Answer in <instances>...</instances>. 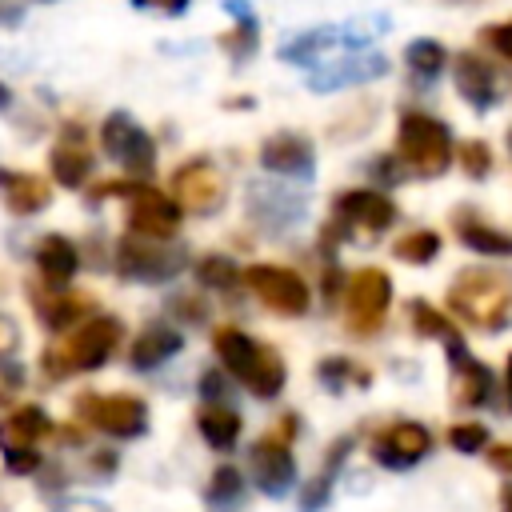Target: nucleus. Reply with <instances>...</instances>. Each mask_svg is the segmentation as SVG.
<instances>
[{
    "mask_svg": "<svg viewBox=\"0 0 512 512\" xmlns=\"http://www.w3.org/2000/svg\"><path fill=\"white\" fill-rule=\"evenodd\" d=\"M456 236L480 256H512V236L492 228V224H484V220H476V216H468V212L456 216Z\"/></svg>",
    "mask_w": 512,
    "mask_h": 512,
    "instance_id": "nucleus-23",
    "label": "nucleus"
},
{
    "mask_svg": "<svg viewBox=\"0 0 512 512\" xmlns=\"http://www.w3.org/2000/svg\"><path fill=\"white\" fill-rule=\"evenodd\" d=\"M52 424H48V416H44V408H36V404H24V408H16L4 424H0V448H20V444H36L44 432H48Z\"/></svg>",
    "mask_w": 512,
    "mask_h": 512,
    "instance_id": "nucleus-24",
    "label": "nucleus"
},
{
    "mask_svg": "<svg viewBox=\"0 0 512 512\" xmlns=\"http://www.w3.org/2000/svg\"><path fill=\"white\" fill-rule=\"evenodd\" d=\"M484 452H488V464H492L496 472L512 476V444H492V448H484Z\"/></svg>",
    "mask_w": 512,
    "mask_h": 512,
    "instance_id": "nucleus-38",
    "label": "nucleus"
},
{
    "mask_svg": "<svg viewBox=\"0 0 512 512\" xmlns=\"http://www.w3.org/2000/svg\"><path fill=\"white\" fill-rule=\"evenodd\" d=\"M384 68H388V60H384V56L356 48V56H348V60H340V64H332V68H320L308 84H312L316 92H332V88H344V84L372 80V76H380Z\"/></svg>",
    "mask_w": 512,
    "mask_h": 512,
    "instance_id": "nucleus-17",
    "label": "nucleus"
},
{
    "mask_svg": "<svg viewBox=\"0 0 512 512\" xmlns=\"http://www.w3.org/2000/svg\"><path fill=\"white\" fill-rule=\"evenodd\" d=\"M120 336H124V328H120L116 316H92V320H84L72 332L68 348L60 352L56 372H92V368H100L116 352Z\"/></svg>",
    "mask_w": 512,
    "mask_h": 512,
    "instance_id": "nucleus-7",
    "label": "nucleus"
},
{
    "mask_svg": "<svg viewBox=\"0 0 512 512\" xmlns=\"http://www.w3.org/2000/svg\"><path fill=\"white\" fill-rule=\"evenodd\" d=\"M508 144H512V132H508Z\"/></svg>",
    "mask_w": 512,
    "mask_h": 512,
    "instance_id": "nucleus-46",
    "label": "nucleus"
},
{
    "mask_svg": "<svg viewBox=\"0 0 512 512\" xmlns=\"http://www.w3.org/2000/svg\"><path fill=\"white\" fill-rule=\"evenodd\" d=\"M456 88L472 108H492V100H496V76L480 56L456 60Z\"/></svg>",
    "mask_w": 512,
    "mask_h": 512,
    "instance_id": "nucleus-20",
    "label": "nucleus"
},
{
    "mask_svg": "<svg viewBox=\"0 0 512 512\" xmlns=\"http://www.w3.org/2000/svg\"><path fill=\"white\" fill-rule=\"evenodd\" d=\"M428 448H432L428 428L404 420V424H392V428H384V432L376 436V444H372V460L384 464V468H412L416 460L428 456Z\"/></svg>",
    "mask_w": 512,
    "mask_h": 512,
    "instance_id": "nucleus-14",
    "label": "nucleus"
},
{
    "mask_svg": "<svg viewBox=\"0 0 512 512\" xmlns=\"http://www.w3.org/2000/svg\"><path fill=\"white\" fill-rule=\"evenodd\" d=\"M56 296L48 300V304H40V316H44V324L48 328H64V324H72L80 312H84V300H72V296H60L64 288H52Z\"/></svg>",
    "mask_w": 512,
    "mask_h": 512,
    "instance_id": "nucleus-32",
    "label": "nucleus"
},
{
    "mask_svg": "<svg viewBox=\"0 0 512 512\" xmlns=\"http://www.w3.org/2000/svg\"><path fill=\"white\" fill-rule=\"evenodd\" d=\"M4 104H8V88L0 84V108H4Z\"/></svg>",
    "mask_w": 512,
    "mask_h": 512,
    "instance_id": "nucleus-45",
    "label": "nucleus"
},
{
    "mask_svg": "<svg viewBox=\"0 0 512 512\" xmlns=\"http://www.w3.org/2000/svg\"><path fill=\"white\" fill-rule=\"evenodd\" d=\"M504 388H508V408H512V356H508V368H504Z\"/></svg>",
    "mask_w": 512,
    "mask_h": 512,
    "instance_id": "nucleus-44",
    "label": "nucleus"
},
{
    "mask_svg": "<svg viewBox=\"0 0 512 512\" xmlns=\"http://www.w3.org/2000/svg\"><path fill=\"white\" fill-rule=\"evenodd\" d=\"M260 164L276 176H312V144L296 132H280L260 148Z\"/></svg>",
    "mask_w": 512,
    "mask_h": 512,
    "instance_id": "nucleus-15",
    "label": "nucleus"
},
{
    "mask_svg": "<svg viewBox=\"0 0 512 512\" xmlns=\"http://www.w3.org/2000/svg\"><path fill=\"white\" fill-rule=\"evenodd\" d=\"M212 344H216L220 364H224L252 396H260V400L280 396V388H284V360H280L268 344H256V340L244 336L240 328H220V332L212 336Z\"/></svg>",
    "mask_w": 512,
    "mask_h": 512,
    "instance_id": "nucleus-2",
    "label": "nucleus"
},
{
    "mask_svg": "<svg viewBox=\"0 0 512 512\" xmlns=\"http://www.w3.org/2000/svg\"><path fill=\"white\" fill-rule=\"evenodd\" d=\"M100 140H104V152L112 160H120L128 172H136V176H148L152 172V160H156L152 136L128 112H112L104 120V128H100Z\"/></svg>",
    "mask_w": 512,
    "mask_h": 512,
    "instance_id": "nucleus-9",
    "label": "nucleus"
},
{
    "mask_svg": "<svg viewBox=\"0 0 512 512\" xmlns=\"http://www.w3.org/2000/svg\"><path fill=\"white\" fill-rule=\"evenodd\" d=\"M460 160H464V172H468V176H484V172L492 168V152H488L484 144H476V140H468V144L460 148Z\"/></svg>",
    "mask_w": 512,
    "mask_h": 512,
    "instance_id": "nucleus-36",
    "label": "nucleus"
},
{
    "mask_svg": "<svg viewBox=\"0 0 512 512\" xmlns=\"http://www.w3.org/2000/svg\"><path fill=\"white\" fill-rule=\"evenodd\" d=\"M184 252L180 248H168L164 240L156 236H124L116 244V272L128 276V280H144V284H164V280H176L184 272Z\"/></svg>",
    "mask_w": 512,
    "mask_h": 512,
    "instance_id": "nucleus-4",
    "label": "nucleus"
},
{
    "mask_svg": "<svg viewBox=\"0 0 512 512\" xmlns=\"http://www.w3.org/2000/svg\"><path fill=\"white\" fill-rule=\"evenodd\" d=\"M344 452H348V440H340L336 448H332V456H328V468L300 492V512H320L324 508V500H328V488H332V476H336V468H340V460H344Z\"/></svg>",
    "mask_w": 512,
    "mask_h": 512,
    "instance_id": "nucleus-26",
    "label": "nucleus"
},
{
    "mask_svg": "<svg viewBox=\"0 0 512 512\" xmlns=\"http://www.w3.org/2000/svg\"><path fill=\"white\" fill-rule=\"evenodd\" d=\"M0 196H4V204L12 212L32 216V212H40L48 204V184L40 176H32V172H8V168H0Z\"/></svg>",
    "mask_w": 512,
    "mask_h": 512,
    "instance_id": "nucleus-19",
    "label": "nucleus"
},
{
    "mask_svg": "<svg viewBox=\"0 0 512 512\" xmlns=\"http://www.w3.org/2000/svg\"><path fill=\"white\" fill-rule=\"evenodd\" d=\"M456 400L464 408H480L492 400V372L472 356L456 360Z\"/></svg>",
    "mask_w": 512,
    "mask_h": 512,
    "instance_id": "nucleus-25",
    "label": "nucleus"
},
{
    "mask_svg": "<svg viewBox=\"0 0 512 512\" xmlns=\"http://www.w3.org/2000/svg\"><path fill=\"white\" fill-rule=\"evenodd\" d=\"M392 220H396V204H392L384 192L352 188V192H340V200H336V224L360 228V232H368V236L384 232Z\"/></svg>",
    "mask_w": 512,
    "mask_h": 512,
    "instance_id": "nucleus-12",
    "label": "nucleus"
},
{
    "mask_svg": "<svg viewBox=\"0 0 512 512\" xmlns=\"http://www.w3.org/2000/svg\"><path fill=\"white\" fill-rule=\"evenodd\" d=\"M316 372H320V380H324L328 388H344L352 376H364V372H360V368H352L348 360H324ZM364 380H368V376H364Z\"/></svg>",
    "mask_w": 512,
    "mask_h": 512,
    "instance_id": "nucleus-35",
    "label": "nucleus"
},
{
    "mask_svg": "<svg viewBox=\"0 0 512 512\" xmlns=\"http://www.w3.org/2000/svg\"><path fill=\"white\" fill-rule=\"evenodd\" d=\"M172 192H176V204L204 216V212H216L224 204V180L212 164L196 160V164H184L176 176H172Z\"/></svg>",
    "mask_w": 512,
    "mask_h": 512,
    "instance_id": "nucleus-11",
    "label": "nucleus"
},
{
    "mask_svg": "<svg viewBox=\"0 0 512 512\" xmlns=\"http://www.w3.org/2000/svg\"><path fill=\"white\" fill-rule=\"evenodd\" d=\"M196 276H200V284H204V288H232V284L240 280L236 264H232V260H224V256H204V260L196 264Z\"/></svg>",
    "mask_w": 512,
    "mask_h": 512,
    "instance_id": "nucleus-31",
    "label": "nucleus"
},
{
    "mask_svg": "<svg viewBox=\"0 0 512 512\" xmlns=\"http://www.w3.org/2000/svg\"><path fill=\"white\" fill-rule=\"evenodd\" d=\"M0 452H4V468H8V472H16V476H28V472H36V468H40V452H36V444L0 448Z\"/></svg>",
    "mask_w": 512,
    "mask_h": 512,
    "instance_id": "nucleus-34",
    "label": "nucleus"
},
{
    "mask_svg": "<svg viewBox=\"0 0 512 512\" xmlns=\"http://www.w3.org/2000/svg\"><path fill=\"white\" fill-rule=\"evenodd\" d=\"M448 312L480 332H500L512 316V276L504 268H464L448 288Z\"/></svg>",
    "mask_w": 512,
    "mask_h": 512,
    "instance_id": "nucleus-1",
    "label": "nucleus"
},
{
    "mask_svg": "<svg viewBox=\"0 0 512 512\" xmlns=\"http://www.w3.org/2000/svg\"><path fill=\"white\" fill-rule=\"evenodd\" d=\"M500 512H512V476H508V484L500 488Z\"/></svg>",
    "mask_w": 512,
    "mask_h": 512,
    "instance_id": "nucleus-43",
    "label": "nucleus"
},
{
    "mask_svg": "<svg viewBox=\"0 0 512 512\" xmlns=\"http://www.w3.org/2000/svg\"><path fill=\"white\" fill-rule=\"evenodd\" d=\"M180 204L172 200V196H160V192H152V188H136L132 192V208H128V224H132V232H140V236H156V240H168V236H176V228H180Z\"/></svg>",
    "mask_w": 512,
    "mask_h": 512,
    "instance_id": "nucleus-13",
    "label": "nucleus"
},
{
    "mask_svg": "<svg viewBox=\"0 0 512 512\" xmlns=\"http://www.w3.org/2000/svg\"><path fill=\"white\" fill-rule=\"evenodd\" d=\"M36 268L44 272V280H48L52 288H64V284L76 276V268H80V252H76V244L64 240V236H44V240L36 244Z\"/></svg>",
    "mask_w": 512,
    "mask_h": 512,
    "instance_id": "nucleus-18",
    "label": "nucleus"
},
{
    "mask_svg": "<svg viewBox=\"0 0 512 512\" xmlns=\"http://www.w3.org/2000/svg\"><path fill=\"white\" fill-rule=\"evenodd\" d=\"M196 428H200V436L216 448V452H228L236 440H240V416L228 408V404H204L200 412H196Z\"/></svg>",
    "mask_w": 512,
    "mask_h": 512,
    "instance_id": "nucleus-21",
    "label": "nucleus"
},
{
    "mask_svg": "<svg viewBox=\"0 0 512 512\" xmlns=\"http://www.w3.org/2000/svg\"><path fill=\"white\" fill-rule=\"evenodd\" d=\"M400 156L404 164L416 172V176H440L448 172V160H452V136L440 120L424 116V112H408L400 120Z\"/></svg>",
    "mask_w": 512,
    "mask_h": 512,
    "instance_id": "nucleus-3",
    "label": "nucleus"
},
{
    "mask_svg": "<svg viewBox=\"0 0 512 512\" xmlns=\"http://www.w3.org/2000/svg\"><path fill=\"white\" fill-rule=\"evenodd\" d=\"M392 304V276L384 268H360L348 280V328L372 336Z\"/></svg>",
    "mask_w": 512,
    "mask_h": 512,
    "instance_id": "nucleus-8",
    "label": "nucleus"
},
{
    "mask_svg": "<svg viewBox=\"0 0 512 512\" xmlns=\"http://www.w3.org/2000/svg\"><path fill=\"white\" fill-rule=\"evenodd\" d=\"M248 464H252V480L264 496H288V488L296 484V460H292L288 440H280V436L256 440L248 452Z\"/></svg>",
    "mask_w": 512,
    "mask_h": 512,
    "instance_id": "nucleus-10",
    "label": "nucleus"
},
{
    "mask_svg": "<svg viewBox=\"0 0 512 512\" xmlns=\"http://www.w3.org/2000/svg\"><path fill=\"white\" fill-rule=\"evenodd\" d=\"M56 512H112V508L100 500H60Z\"/></svg>",
    "mask_w": 512,
    "mask_h": 512,
    "instance_id": "nucleus-39",
    "label": "nucleus"
},
{
    "mask_svg": "<svg viewBox=\"0 0 512 512\" xmlns=\"http://www.w3.org/2000/svg\"><path fill=\"white\" fill-rule=\"evenodd\" d=\"M448 444H452L456 452L472 456V452H480V448L488 444V428H484V424H452V428H448Z\"/></svg>",
    "mask_w": 512,
    "mask_h": 512,
    "instance_id": "nucleus-33",
    "label": "nucleus"
},
{
    "mask_svg": "<svg viewBox=\"0 0 512 512\" xmlns=\"http://www.w3.org/2000/svg\"><path fill=\"white\" fill-rule=\"evenodd\" d=\"M200 392H204L208 400L224 396V376H220V372H204V380H200Z\"/></svg>",
    "mask_w": 512,
    "mask_h": 512,
    "instance_id": "nucleus-41",
    "label": "nucleus"
},
{
    "mask_svg": "<svg viewBox=\"0 0 512 512\" xmlns=\"http://www.w3.org/2000/svg\"><path fill=\"white\" fill-rule=\"evenodd\" d=\"M180 348H184V336H180L172 324H152V328H144V332L132 340L128 364L140 368V372H148V368H160L164 360H172Z\"/></svg>",
    "mask_w": 512,
    "mask_h": 512,
    "instance_id": "nucleus-16",
    "label": "nucleus"
},
{
    "mask_svg": "<svg viewBox=\"0 0 512 512\" xmlns=\"http://www.w3.org/2000/svg\"><path fill=\"white\" fill-rule=\"evenodd\" d=\"M408 64H412V72H416V76L432 80V76H440V72H444L448 52H444L436 40H412V44H408Z\"/></svg>",
    "mask_w": 512,
    "mask_h": 512,
    "instance_id": "nucleus-28",
    "label": "nucleus"
},
{
    "mask_svg": "<svg viewBox=\"0 0 512 512\" xmlns=\"http://www.w3.org/2000/svg\"><path fill=\"white\" fill-rule=\"evenodd\" d=\"M240 492H244V480H240V472H236L232 464H224V468L212 472V484H208V504H212V508H228V504H236Z\"/></svg>",
    "mask_w": 512,
    "mask_h": 512,
    "instance_id": "nucleus-30",
    "label": "nucleus"
},
{
    "mask_svg": "<svg viewBox=\"0 0 512 512\" xmlns=\"http://www.w3.org/2000/svg\"><path fill=\"white\" fill-rule=\"evenodd\" d=\"M488 40L492 48H500L508 60H512V24H500V28H488Z\"/></svg>",
    "mask_w": 512,
    "mask_h": 512,
    "instance_id": "nucleus-40",
    "label": "nucleus"
},
{
    "mask_svg": "<svg viewBox=\"0 0 512 512\" xmlns=\"http://www.w3.org/2000/svg\"><path fill=\"white\" fill-rule=\"evenodd\" d=\"M436 252H440V236L428 232V228L408 232V236H400V240L392 244V256H400L404 264H428Z\"/></svg>",
    "mask_w": 512,
    "mask_h": 512,
    "instance_id": "nucleus-27",
    "label": "nucleus"
},
{
    "mask_svg": "<svg viewBox=\"0 0 512 512\" xmlns=\"http://www.w3.org/2000/svg\"><path fill=\"white\" fill-rule=\"evenodd\" d=\"M16 344H20V328H16V320H8L0 312V360H8L16 352Z\"/></svg>",
    "mask_w": 512,
    "mask_h": 512,
    "instance_id": "nucleus-37",
    "label": "nucleus"
},
{
    "mask_svg": "<svg viewBox=\"0 0 512 512\" xmlns=\"http://www.w3.org/2000/svg\"><path fill=\"white\" fill-rule=\"evenodd\" d=\"M136 8H160V12H180L188 0H132Z\"/></svg>",
    "mask_w": 512,
    "mask_h": 512,
    "instance_id": "nucleus-42",
    "label": "nucleus"
},
{
    "mask_svg": "<svg viewBox=\"0 0 512 512\" xmlns=\"http://www.w3.org/2000/svg\"><path fill=\"white\" fill-rule=\"evenodd\" d=\"M76 416H84L92 428L116 436V440H136L148 428V404L140 396L116 392V396H80L76 400Z\"/></svg>",
    "mask_w": 512,
    "mask_h": 512,
    "instance_id": "nucleus-5",
    "label": "nucleus"
},
{
    "mask_svg": "<svg viewBox=\"0 0 512 512\" xmlns=\"http://www.w3.org/2000/svg\"><path fill=\"white\" fill-rule=\"evenodd\" d=\"M244 284H248V292H252L256 300H264V304H268L272 312H280V316H304L308 304H312V292H308L304 276L292 272V268L252 264V268L244 272Z\"/></svg>",
    "mask_w": 512,
    "mask_h": 512,
    "instance_id": "nucleus-6",
    "label": "nucleus"
},
{
    "mask_svg": "<svg viewBox=\"0 0 512 512\" xmlns=\"http://www.w3.org/2000/svg\"><path fill=\"white\" fill-rule=\"evenodd\" d=\"M92 172V156L84 148V140L76 144V132H68V140H60L52 148V176L64 184V188H80Z\"/></svg>",
    "mask_w": 512,
    "mask_h": 512,
    "instance_id": "nucleus-22",
    "label": "nucleus"
},
{
    "mask_svg": "<svg viewBox=\"0 0 512 512\" xmlns=\"http://www.w3.org/2000/svg\"><path fill=\"white\" fill-rule=\"evenodd\" d=\"M408 316H412V328H416L420 336H436V340L456 336L452 320H448L444 312H436L432 304H424V300H412V304H408Z\"/></svg>",
    "mask_w": 512,
    "mask_h": 512,
    "instance_id": "nucleus-29",
    "label": "nucleus"
}]
</instances>
